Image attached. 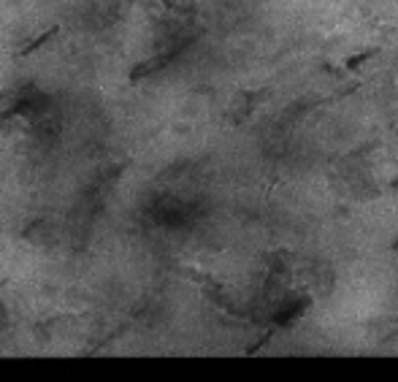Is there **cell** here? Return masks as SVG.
<instances>
[{
  "label": "cell",
  "instance_id": "cell-2",
  "mask_svg": "<svg viewBox=\"0 0 398 382\" xmlns=\"http://www.w3.org/2000/svg\"><path fill=\"white\" fill-rule=\"evenodd\" d=\"M57 35H60V25H54V27H49L44 35H38V38H33L30 44H25V47L17 52V57H30V54H35L41 47H46V44H49L52 38H57Z\"/></svg>",
  "mask_w": 398,
  "mask_h": 382
},
{
  "label": "cell",
  "instance_id": "cell-5",
  "mask_svg": "<svg viewBox=\"0 0 398 382\" xmlns=\"http://www.w3.org/2000/svg\"><path fill=\"white\" fill-rule=\"evenodd\" d=\"M6 285H8V279H0V290H3V288H6Z\"/></svg>",
  "mask_w": 398,
  "mask_h": 382
},
{
  "label": "cell",
  "instance_id": "cell-4",
  "mask_svg": "<svg viewBox=\"0 0 398 382\" xmlns=\"http://www.w3.org/2000/svg\"><path fill=\"white\" fill-rule=\"evenodd\" d=\"M163 3V8H168V11H176V3L173 0H160Z\"/></svg>",
  "mask_w": 398,
  "mask_h": 382
},
{
  "label": "cell",
  "instance_id": "cell-3",
  "mask_svg": "<svg viewBox=\"0 0 398 382\" xmlns=\"http://www.w3.org/2000/svg\"><path fill=\"white\" fill-rule=\"evenodd\" d=\"M125 331H128V323H122L120 328H117V331H111V333H108L106 339H101V345H98V347L87 350V352H85V358H89V355H98V352H101V350H106V347H108V345H111L114 339H120V336H122V333H125Z\"/></svg>",
  "mask_w": 398,
  "mask_h": 382
},
{
  "label": "cell",
  "instance_id": "cell-1",
  "mask_svg": "<svg viewBox=\"0 0 398 382\" xmlns=\"http://www.w3.org/2000/svg\"><path fill=\"white\" fill-rule=\"evenodd\" d=\"M179 52H173V54H166V57H157V60H152V63H141V66H136V68L130 70V82L136 85V82H141L144 76H152L155 70H160V68H166L168 63H171L173 57H176Z\"/></svg>",
  "mask_w": 398,
  "mask_h": 382
}]
</instances>
